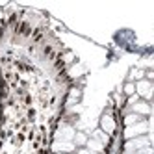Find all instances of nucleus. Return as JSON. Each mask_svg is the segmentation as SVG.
<instances>
[{
    "instance_id": "f257e3e1",
    "label": "nucleus",
    "mask_w": 154,
    "mask_h": 154,
    "mask_svg": "<svg viewBox=\"0 0 154 154\" xmlns=\"http://www.w3.org/2000/svg\"><path fill=\"white\" fill-rule=\"evenodd\" d=\"M149 128H150L149 121L143 119V121H139V123L132 125V126H126L125 137H126V139H134V137H139V136H147V134H149Z\"/></svg>"
},
{
    "instance_id": "f03ea898",
    "label": "nucleus",
    "mask_w": 154,
    "mask_h": 154,
    "mask_svg": "<svg viewBox=\"0 0 154 154\" xmlns=\"http://www.w3.org/2000/svg\"><path fill=\"white\" fill-rule=\"evenodd\" d=\"M145 147H150V137L149 136H139V137H134V139H126L125 152H136V150L145 149Z\"/></svg>"
},
{
    "instance_id": "7ed1b4c3",
    "label": "nucleus",
    "mask_w": 154,
    "mask_h": 154,
    "mask_svg": "<svg viewBox=\"0 0 154 154\" xmlns=\"http://www.w3.org/2000/svg\"><path fill=\"white\" fill-rule=\"evenodd\" d=\"M152 82H149V80H139V82H136V95L139 97V98H145V102H149L150 98H152Z\"/></svg>"
},
{
    "instance_id": "20e7f679",
    "label": "nucleus",
    "mask_w": 154,
    "mask_h": 154,
    "mask_svg": "<svg viewBox=\"0 0 154 154\" xmlns=\"http://www.w3.org/2000/svg\"><path fill=\"white\" fill-rule=\"evenodd\" d=\"M52 150L56 154H71V152L76 150V147H74L72 141H54Z\"/></svg>"
},
{
    "instance_id": "39448f33",
    "label": "nucleus",
    "mask_w": 154,
    "mask_h": 154,
    "mask_svg": "<svg viewBox=\"0 0 154 154\" xmlns=\"http://www.w3.org/2000/svg\"><path fill=\"white\" fill-rule=\"evenodd\" d=\"M130 112L132 113H137L139 117H147L152 112V109H150V102H145V100H141V98H139L134 106H130Z\"/></svg>"
},
{
    "instance_id": "423d86ee",
    "label": "nucleus",
    "mask_w": 154,
    "mask_h": 154,
    "mask_svg": "<svg viewBox=\"0 0 154 154\" xmlns=\"http://www.w3.org/2000/svg\"><path fill=\"white\" fill-rule=\"evenodd\" d=\"M100 130L104 132V134H108V136L115 132V121H113V117L109 113H104L100 117Z\"/></svg>"
},
{
    "instance_id": "0eeeda50",
    "label": "nucleus",
    "mask_w": 154,
    "mask_h": 154,
    "mask_svg": "<svg viewBox=\"0 0 154 154\" xmlns=\"http://www.w3.org/2000/svg\"><path fill=\"white\" fill-rule=\"evenodd\" d=\"M74 134H76V130L69 125H65L56 132V141H72Z\"/></svg>"
},
{
    "instance_id": "6e6552de",
    "label": "nucleus",
    "mask_w": 154,
    "mask_h": 154,
    "mask_svg": "<svg viewBox=\"0 0 154 154\" xmlns=\"http://www.w3.org/2000/svg\"><path fill=\"white\" fill-rule=\"evenodd\" d=\"M84 149H87V150H91V152H97V154H100L102 150H104V145L98 139H95V137H89L87 139V143H85V147Z\"/></svg>"
},
{
    "instance_id": "1a4fd4ad",
    "label": "nucleus",
    "mask_w": 154,
    "mask_h": 154,
    "mask_svg": "<svg viewBox=\"0 0 154 154\" xmlns=\"http://www.w3.org/2000/svg\"><path fill=\"white\" fill-rule=\"evenodd\" d=\"M87 139H89V137H87L84 132H76L74 137H72V143H74V147L84 149V147H85V143H87Z\"/></svg>"
},
{
    "instance_id": "9d476101",
    "label": "nucleus",
    "mask_w": 154,
    "mask_h": 154,
    "mask_svg": "<svg viewBox=\"0 0 154 154\" xmlns=\"http://www.w3.org/2000/svg\"><path fill=\"white\" fill-rule=\"evenodd\" d=\"M139 121H143V117H139L137 113H128L126 117H125V125L126 126H132V125H136V123H139Z\"/></svg>"
},
{
    "instance_id": "9b49d317",
    "label": "nucleus",
    "mask_w": 154,
    "mask_h": 154,
    "mask_svg": "<svg viewBox=\"0 0 154 154\" xmlns=\"http://www.w3.org/2000/svg\"><path fill=\"white\" fill-rule=\"evenodd\" d=\"M91 137H95V139H98V141H100V143H102V145H106V143L109 141V137H108V134H104V132H102L100 128H98V130H95Z\"/></svg>"
},
{
    "instance_id": "f8f14e48",
    "label": "nucleus",
    "mask_w": 154,
    "mask_h": 154,
    "mask_svg": "<svg viewBox=\"0 0 154 154\" xmlns=\"http://www.w3.org/2000/svg\"><path fill=\"white\" fill-rule=\"evenodd\" d=\"M143 76H145V72H143V71H137V69H132L130 71V80L128 82H132V80H143Z\"/></svg>"
},
{
    "instance_id": "ddd939ff",
    "label": "nucleus",
    "mask_w": 154,
    "mask_h": 154,
    "mask_svg": "<svg viewBox=\"0 0 154 154\" xmlns=\"http://www.w3.org/2000/svg\"><path fill=\"white\" fill-rule=\"evenodd\" d=\"M125 95H128V97L136 95V84L134 82H126L125 84Z\"/></svg>"
},
{
    "instance_id": "4468645a",
    "label": "nucleus",
    "mask_w": 154,
    "mask_h": 154,
    "mask_svg": "<svg viewBox=\"0 0 154 154\" xmlns=\"http://www.w3.org/2000/svg\"><path fill=\"white\" fill-rule=\"evenodd\" d=\"M137 100H139V97H137V95H132V97L128 98V106H134Z\"/></svg>"
},
{
    "instance_id": "2eb2a0df",
    "label": "nucleus",
    "mask_w": 154,
    "mask_h": 154,
    "mask_svg": "<svg viewBox=\"0 0 154 154\" xmlns=\"http://www.w3.org/2000/svg\"><path fill=\"white\" fill-rule=\"evenodd\" d=\"M78 154H97V152H91V150H87V149H78Z\"/></svg>"
}]
</instances>
